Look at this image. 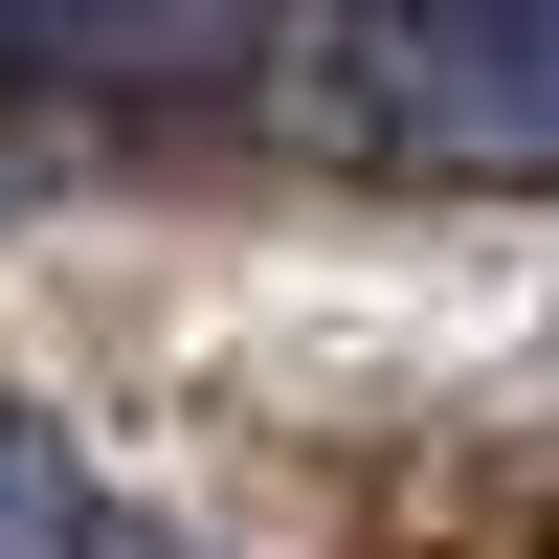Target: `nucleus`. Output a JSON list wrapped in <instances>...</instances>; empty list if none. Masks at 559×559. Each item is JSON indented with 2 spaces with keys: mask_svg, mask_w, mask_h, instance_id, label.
<instances>
[{
  "mask_svg": "<svg viewBox=\"0 0 559 559\" xmlns=\"http://www.w3.org/2000/svg\"><path fill=\"white\" fill-rule=\"evenodd\" d=\"M0 559H112V492H90L23 403H0Z\"/></svg>",
  "mask_w": 559,
  "mask_h": 559,
  "instance_id": "nucleus-2",
  "label": "nucleus"
},
{
  "mask_svg": "<svg viewBox=\"0 0 559 559\" xmlns=\"http://www.w3.org/2000/svg\"><path fill=\"white\" fill-rule=\"evenodd\" d=\"M381 157L426 179H559V0H403V23H336L313 45Z\"/></svg>",
  "mask_w": 559,
  "mask_h": 559,
  "instance_id": "nucleus-1",
  "label": "nucleus"
}]
</instances>
